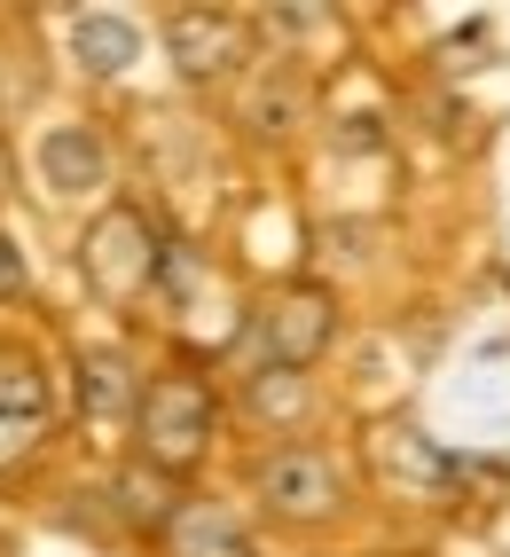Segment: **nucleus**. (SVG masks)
Wrapping results in <instances>:
<instances>
[{
  "mask_svg": "<svg viewBox=\"0 0 510 557\" xmlns=\"http://www.w3.org/2000/svg\"><path fill=\"white\" fill-rule=\"evenodd\" d=\"M9 299H32V251L16 244V228L0 220V307Z\"/></svg>",
  "mask_w": 510,
  "mask_h": 557,
  "instance_id": "14",
  "label": "nucleus"
},
{
  "mask_svg": "<svg viewBox=\"0 0 510 557\" xmlns=\"http://www.w3.org/2000/svg\"><path fill=\"white\" fill-rule=\"evenodd\" d=\"M158 40H165V63H173V79L181 87H236L244 71H251V16L244 9H165L158 16Z\"/></svg>",
  "mask_w": 510,
  "mask_h": 557,
  "instance_id": "6",
  "label": "nucleus"
},
{
  "mask_svg": "<svg viewBox=\"0 0 510 557\" xmlns=\"http://www.w3.org/2000/svg\"><path fill=\"white\" fill-rule=\"evenodd\" d=\"M244 495L283 534H331V527L353 518L361 479L338 448H322V440H275V448H260L244 463Z\"/></svg>",
  "mask_w": 510,
  "mask_h": 557,
  "instance_id": "2",
  "label": "nucleus"
},
{
  "mask_svg": "<svg viewBox=\"0 0 510 557\" xmlns=\"http://www.w3.org/2000/svg\"><path fill=\"white\" fill-rule=\"evenodd\" d=\"M158 557H260V534L228 495H189L181 518L158 534Z\"/></svg>",
  "mask_w": 510,
  "mask_h": 557,
  "instance_id": "13",
  "label": "nucleus"
},
{
  "mask_svg": "<svg viewBox=\"0 0 510 557\" xmlns=\"http://www.w3.org/2000/svg\"><path fill=\"white\" fill-rule=\"evenodd\" d=\"M189 495H197V487H181V479L150 471L141 456H126L111 479H102V510H111V527L134 534V542H150V549H158V534L181 518V503H189Z\"/></svg>",
  "mask_w": 510,
  "mask_h": 557,
  "instance_id": "12",
  "label": "nucleus"
},
{
  "mask_svg": "<svg viewBox=\"0 0 510 557\" xmlns=\"http://www.w3.org/2000/svg\"><path fill=\"white\" fill-rule=\"evenodd\" d=\"M236 119L251 141H290L307 119H314V95H307V71L290 55H268L244 71V95H236Z\"/></svg>",
  "mask_w": 510,
  "mask_h": 557,
  "instance_id": "11",
  "label": "nucleus"
},
{
  "mask_svg": "<svg viewBox=\"0 0 510 557\" xmlns=\"http://www.w3.org/2000/svg\"><path fill=\"white\" fill-rule=\"evenodd\" d=\"M55 424H63V400H55L48 361L32 346H0V479L40 463Z\"/></svg>",
  "mask_w": 510,
  "mask_h": 557,
  "instance_id": "7",
  "label": "nucleus"
},
{
  "mask_svg": "<svg viewBox=\"0 0 510 557\" xmlns=\"http://www.w3.org/2000/svg\"><path fill=\"white\" fill-rule=\"evenodd\" d=\"M173 251H181V244H165L158 220L119 197V205H102V212L87 220V236H79V275H87V290H95L102 307H141V299H158Z\"/></svg>",
  "mask_w": 510,
  "mask_h": 557,
  "instance_id": "3",
  "label": "nucleus"
},
{
  "mask_svg": "<svg viewBox=\"0 0 510 557\" xmlns=\"http://www.w3.org/2000/svg\"><path fill=\"white\" fill-rule=\"evenodd\" d=\"M63 55H71V71H79L87 87H119L126 71L150 55V24H141L134 9H71Z\"/></svg>",
  "mask_w": 510,
  "mask_h": 557,
  "instance_id": "8",
  "label": "nucleus"
},
{
  "mask_svg": "<svg viewBox=\"0 0 510 557\" xmlns=\"http://www.w3.org/2000/svg\"><path fill=\"white\" fill-rule=\"evenodd\" d=\"M141 385H150V369H134L126 346H79V354H71V400H79V424L134 432Z\"/></svg>",
  "mask_w": 510,
  "mask_h": 557,
  "instance_id": "10",
  "label": "nucleus"
},
{
  "mask_svg": "<svg viewBox=\"0 0 510 557\" xmlns=\"http://www.w3.org/2000/svg\"><path fill=\"white\" fill-rule=\"evenodd\" d=\"M32 181L48 205H119V141L102 119H48L32 134Z\"/></svg>",
  "mask_w": 510,
  "mask_h": 557,
  "instance_id": "5",
  "label": "nucleus"
},
{
  "mask_svg": "<svg viewBox=\"0 0 510 557\" xmlns=\"http://www.w3.org/2000/svg\"><path fill=\"white\" fill-rule=\"evenodd\" d=\"M221 432H228L221 377H212L204 361H165V369H150V385H141L126 456H141L150 471H165V479L189 487V479L212 463V448H221Z\"/></svg>",
  "mask_w": 510,
  "mask_h": 557,
  "instance_id": "1",
  "label": "nucleus"
},
{
  "mask_svg": "<svg viewBox=\"0 0 510 557\" xmlns=\"http://www.w3.org/2000/svg\"><path fill=\"white\" fill-rule=\"evenodd\" d=\"M338 330H346V307L331 283H283L244 322V369H307L314 377L322 354L338 346Z\"/></svg>",
  "mask_w": 510,
  "mask_h": 557,
  "instance_id": "4",
  "label": "nucleus"
},
{
  "mask_svg": "<svg viewBox=\"0 0 510 557\" xmlns=\"http://www.w3.org/2000/svg\"><path fill=\"white\" fill-rule=\"evenodd\" d=\"M228 408L251 432H268V448H275V440H307V424L322 417V385L307 369H236Z\"/></svg>",
  "mask_w": 510,
  "mask_h": 557,
  "instance_id": "9",
  "label": "nucleus"
}]
</instances>
